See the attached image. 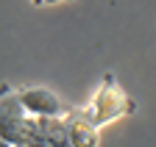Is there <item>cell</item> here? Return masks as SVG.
<instances>
[{"label":"cell","mask_w":156,"mask_h":147,"mask_svg":"<svg viewBox=\"0 0 156 147\" xmlns=\"http://www.w3.org/2000/svg\"><path fill=\"white\" fill-rule=\"evenodd\" d=\"M136 111V103L128 92L123 89V83L117 81L114 75H103L98 92L92 95V100L84 105V114L98 125V128H106L117 119H123L128 114Z\"/></svg>","instance_id":"cell-1"},{"label":"cell","mask_w":156,"mask_h":147,"mask_svg":"<svg viewBox=\"0 0 156 147\" xmlns=\"http://www.w3.org/2000/svg\"><path fill=\"white\" fill-rule=\"evenodd\" d=\"M17 97L23 103L25 114L34 119H64L70 111L62 105L56 92L45 86H28V89H17Z\"/></svg>","instance_id":"cell-2"},{"label":"cell","mask_w":156,"mask_h":147,"mask_svg":"<svg viewBox=\"0 0 156 147\" xmlns=\"http://www.w3.org/2000/svg\"><path fill=\"white\" fill-rule=\"evenodd\" d=\"M64 128H67V139L73 147H98L101 144V128L84 114V108L70 111L64 117Z\"/></svg>","instance_id":"cell-3"},{"label":"cell","mask_w":156,"mask_h":147,"mask_svg":"<svg viewBox=\"0 0 156 147\" xmlns=\"http://www.w3.org/2000/svg\"><path fill=\"white\" fill-rule=\"evenodd\" d=\"M45 128H48V147H73L67 139L64 119H45Z\"/></svg>","instance_id":"cell-4"},{"label":"cell","mask_w":156,"mask_h":147,"mask_svg":"<svg viewBox=\"0 0 156 147\" xmlns=\"http://www.w3.org/2000/svg\"><path fill=\"white\" fill-rule=\"evenodd\" d=\"M34 6H58V3H73V0H31Z\"/></svg>","instance_id":"cell-5"},{"label":"cell","mask_w":156,"mask_h":147,"mask_svg":"<svg viewBox=\"0 0 156 147\" xmlns=\"http://www.w3.org/2000/svg\"><path fill=\"white\" fill-rule=\"evenodd\" d=\"M0 147H17V144H6V142H3V144H0Z\"/></svg>","instance_id":"cell-6"}]
</instances>
